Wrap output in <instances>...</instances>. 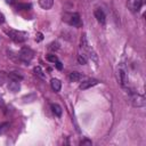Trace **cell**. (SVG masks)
<instances>
[{"label": "cell", "mask_w": 146, "mask_h": 146, "mask_svg": "<svg viewBox=\"0 0 146 146\" xmlns=\"http://www.w3.org/2000/svg\"><path fill=\"white\" fill-rule=\"evenodd\" d=\"M129 102L133 107H144L146 105V99L143 95L137 92H131L129 95Z\"/></svg>", "instance_id": "cell-1"}, {"label": "cell", "mask_w": 146, "mask_h": 146, "mask_svg": "<svg viewBox=\"0 0 146 146\" xmlns=\"http://www.w3.org/2000/svg\"><path fill=\"white\" fill-rule=\"evenodd\" d=\"M63 21H65L66 23H68L70 25L74 26V27H80L82 25L81 23V18L79 16L78 13H73V14H65L63 17Z\"/></svg>", "instance_id": "cell-2"}, {"label": "cell", "mask_w": 146, "mask_h": 146, "mask_svg": "<svg viewBox=\"0 0 146 146\" xmlns=\"http://www.w3.org/2000/svg\"><path fill=\"white\" fill-rule=\"evenodd\" d=\"M33 56H34V52H33V50H32L31 48H29V47H23V48L19 50V54H18V58H19L22 62L26 63V64H29V63L32 60Z\"/></svg>", "instance_id": "cell-3"}, {"label": "cell", "mask_w": 146, "mask_h": 146, "mask_svg": "<svg viewBox=\"0 0 146 146\" xmlns=\"http://www.w3.org/2000/svg\"><path fill=\"white\" fill-rule=\"evenodd\" d=\"M117 78H119V81L121 83L122 87L127 86L128 84V71H127V67L123 63H121L119 66H117Z\"/></svg>", "instance_id": "cell-4"}, {"label": "cell", "mask_w": 146, "mask_h": 146, "mask_svg": "<svg viewBox=\"0 0 146 146\" xmlns=\"http://www.w3.org/2000/svg\"><path fill=\"white\" fill-rule=\"evenodd\" d=\"M81 47H82V49L89 55V57L91 58V59H94L95 62H97V56H96V52L91 49V47L89 46V43H88V40H87V36H86V34H83L82 35V38H81Z\"/></svg>", "instance_id": "cell-5"}, {"label": "cell", "mask_w": 146, "mask_h": 146, "mask_svg": "<svg viewBox=\"0 0 146 146\" xmlns=\"http://www.w3.org/2000/svg\"><path fill=\"white\" fill-rule=\"evenodd\" d=\"M7 34L9 35V38L11 40H14L15 42H24L26 36H25V33L23 32H19V31H15V30H9L7 31Z\"/></svg>", "instance_id": "cell-6"}, {"label": "cell", "mask_w": 146, "mask_h": 146, "mask_svg": "<svg viewBox=\"0 0 146 146\" xmlns=\"http://www.w3.org/2000/svg\"><path fill=\"white\" fill-rule=\"evenodd\" d=\"M144 3V0H128V7L131 11H138Z\"/></svg>", "instance_id": "cell-7"}, {"label": "cell", "mask_w": 146, "mask_h": 146, "mask_svg": "<svg viewBox=\"0 0 146 146\" xmlns=\"http://www.w3.org/2000/svg\"><path fill=\"white\" fill-rule=\"evenodd\" d=\"M98 83V80H96V79H89V80H86V81H83L81 84H80V89H82V90H84V89H88V88H90V87H94V86H96Z\"/></svg>", "instance_id": "cell-8"}, {"label": "cell", "mask_w": 146, "mask_h": 146, "mask_svg": "<svg viewBox=\"0 0 146 146\" xmlns=\"http://www.w3.org/2000/svg\"><path fill=\"white\" fill-rule=\"evenodd\" d=\"M8 89L13 92H17L21 89V84L19 81H15V80H10V82L8 83Z\"/></svg>", "instance_id": "cell-9"}, {"label": "cell", "mask_w": 146, "mask_h": 146, "mask_svg": "<svg viewBox=\"0 0 146 146\" xmlns=\"http://www.w3.org/2000/svg\"><path fill=\"white\" fill-rule=\"evenodd\" d=\"M94 14H95V17H96V19H97L99 23H102V24H104V23H105L106 16H105V14H104V11H103L102 9H96Z\"/></svg>", "instance_id": "cell-10"}, {"label": "cell", "mask_w": 146, "mask_h": 146, "mask_svg": "<svg viewBox=\"0 0 146 146\" xmlns=\"http://www.w3.org/2000/svg\"><path fill=\"white\" fill-rule=\"evenodd\" d=\"M50 86H51V89L55 91V92H58L62 88V82L58 80V79H51L50 81Z\"/></svg>", "instance_id": "cell-11"}, {"label": "cell", "mask_w": 146, "mask_h": 146, "mask_svg": "<svg viewBox=\"0 0 146 146\" xmlns=\"http://www.w3.org/2000/svg\"><path fill=\"white\" fill-rule=\"evenodd\" d=\"M68 78H70L71 81L76 82V81H80V80L83 79V74L82 73H79V72H71Z\"/></svg>", "instance_id": "cell-12"}, {"label": "cell", "mask_w": 146, "mask_h": 146, "mask_svg": "<svg viewBox=\"0 0 146 146\" xmlns=\"http://www.w3.org/2000/svg\"><path fill=\"white\" fill-rule=\"evenodd\" d=\"M39 5L43 9H50L54 5V0H39Z\"/></svg>", "instance_id": "cell-13"}, {"label": "cell", "mask_w": 146, "mask_h": 146, "mask_svg": "<svg viewBox=\"0 0 146 146\" xmlns=\"http://www.w3.org/2000/svg\"><path fill=\"white\" fill-rule=\"evenodd\" d=\"M8 78H9L10 80H15V81H21V80H23V75H21V74L17 73V72H11V73H9V74H8Z\"/></svg>", "instance_id": "cell-14"}, {"label": "cell", "mask_w": 146, "mask_h": 146, "mask_svg": "<svg viewBox=\"0 0 146 146\" xmlns=\"http://www.w3.org/2000/svg\"><path fill=\"white\" fill-rule=\"evenodd\" d=\"M51 110H52L55 115H57V116L62 115V107L58 104H51Z\"/></svg>", "instance_id": "cell-15"}, {"label": "cell", "mask_w": 146, "mask_h": 146, "mask_svg": "<svg viewBox=\"0 0 146 146\" xmlns=\"http://www.w3.org/2000/svg\"><path fill=\"white\" fill-rule=\"evenodd\" d=\"M33 71H34V73H35V75H38V76H40V78H42V79L46 76L44 73H43V71H42V68H41L40 66H35Z\"/></svg>", "instance_id": "cell-16"}, {"label": "cell", "mask_w": 146, "mask_h": 146, "mask_svg": "<svg viewBox=\"0 0 146 146\" xmlns=\"http://www.w3.org/2000/svg\"><path fill=\"white\" fill-rule=\"evenodd\" d=\"M8 79V74L5 71H0V86H2Z\"/></svg>", "instance_id": "cell-17"}, {"label": "cell", "mask_w": 146, "mask_h": 146, "mask_svg": "<svg viewBox=\"0 0 146 146\" xmlns=\"http://www.w3.org/2000/svg\"><path fill=\"white\" fill-rule=\"evenodd\" d=\"M8 127H9V123H7V122L1 123V124H0V135L5 133V132H6V130L8 129Z\"/></svg>", "instance_id": "cell-18"}, {"label": "cell", "mask_w": 146, "mask_h": 146, "mask_svg": "<svg viewBox=\"0 0 146 146\" xmlns=\"http://www.w3.org/2000/svg\"><path fill=\"white\" fill-rule=\"evenodd\" d=\"M78 62H79L80 64L84 65V64H87V58H86L83 55H78Z\"/></svg>", "instance_id": "cell-19"}, {"label": "cell", "mask_w": 146, "mask_h": 146, "mask_svg": "<svg viewBox=\"0 0 146 146\" xmlns=\"http://www.w3.org/2000/svg\"><path fill=\"white\" fill-rule=\"evenodd\" d=\"M46 59L48 60V62H51V63H56L58 59H57V57L55 56V55H48L47 57H46Z\"/></svg>", "instance_id": "cell-20"}, {"label": "cell", "mask_w": 146, "mask_h": 146, "mask_svg": "<svg viewBox=\"0 0 146 146\" xmlns=\"http://www.w3.org/2000/svg\"><path fill=\"white\" fill-rule=\"evenodd\" d=\"M17 8L18 9H29V8H31V5H29V3H19L17 6Z\"/></svg>", "instance_id": "cell-21"}, {"label": "cell", "mask_w": 146, "mask_h": 146, "mask_svg": "<svg viewBox=\"0 0 146 146\" xmlns=\"http://www.w3.org/2000/svg\"><path fill=\"white\" fill-rule=\"evenodd\" d=\"M48 49H49V50H56V49H58V43H57V42H51V43L49 44Z\"/></svg>", "instance_id": "cell-22"}, {"label": "cell", "mask_w": 146, "mask_h": 146, "mask_svg": "<svg viewBox=\"0 0 146 146\" xmlns=\"http://www.w3.org/2000/svg\"><path fill=\"white\" fill-rule=\"evenodd\" d=\"M42 39H43L42 33H41V32H38V33H36V38H35V40H36V41H41Z\"/></svg>", "instance_id": "cell-23"}, {"label": "cell", "mask_w": 146, "mask_h": 146, "mask_svg": "<svg viewBox=\"0 0 146 146\" xmlns=\"http://www.w3.org/2000/svg\"><path fill=\"white\" fill-rule=\"evenodd\" d=\"M55 64H56V68H57V70H62V68H63V65H62V63H60L59 60H57Z\"/></svg>", "instance_id": "cell-24"}, {"label": "cell", "mask_w": 146, "mask_h": 146, "mask_svg": "<svg viewBox=\"0 0 146 146\" xmlns=\"http://www.w3.org/2000/svg\"><path fill=\"white\" fill-rule=\"evenodd\" d=\"M3 22H5V16L3 14H0V24H3Z\"/></svg>", "instance_id": "cell-25"}, {"label": "cell", "mask_w": 146, "mask_h": 146, "mask_svg": "<svg viewBox=\"0 0 146 146\" xmlns=\"http://www.w3.org/2000/svg\"><path fill=\"white\" fill-rule=\"evenodd\" d=\"M84 144H87V145H91V141H90V140H83V141H81V145H84Z\"/></svg>", "instance_id": "cell-26"}, {"label": "cell", "mask_w": 146, "mask_h": 146, "mask_svg": "<svg viewBox=\"0 0 146 146\" xmlns=\"http://www.w3.org/2000/svg\"><path fill=\"white\" fill-rule=\"evenodd\" d=\"M3 104H5V102H3V99H2L1 97H0V108H1L2 106H3Z\"/></svg>", "instance_id": "cell-27"}, {"label": "cell", "mask_w": 146, "mask_h": 146, "mask_svg": "<svg viewBox=\"0 0 146 146\" xmlns=\"http://www.w3.org/2000/svg\"><path fill=\"white\" fill-rule=\"evenodd\" d=\"M7 2H8L9 5H13V3L15 2V0H7Z\"/></svg>", "instance_id": "cell-28"}]
</instances>
